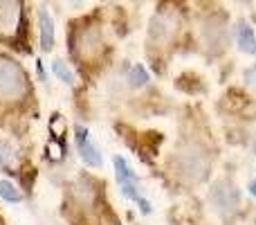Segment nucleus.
<instances>
[{
    "instance_id": "nucleus-1",
    "label": "nucleus",
    "mask_w": 256,
    "mask_h": 225,
    "mask_svg": "<svg viewBox=\"0 0 256 225\" xmlns=\"http://www.w3.org/2000/svg\"><path fill=\"white\" fill-rule=\"evenodd\" d=\"M30 93V81L20 63L0 57V102H18Z\"/></svg>"
},
{
    "instance_id": "nucleus-3",
    "label": "nucleus",
    "mask_w": 256,
    "mask_h": 225,
    "mask_svg": "<svg viewBox=\"0 0 256 225\" xmlns=\"http://www.w3.org/2000/svg\"><path fill=\"white\" fill-rule=\"evenodd\" d=\"M212 200H214V205H216L220 212H232V209H236V205H238L240 194H238V189H236L232 182L218 180L216 185H214V189H212Z\"/></svg>"
},
{
    "instance_id": "nucleus-7",
    "label": "nucleus",
    "mask_w": 256,
    "mask_h": 225,
    "mask_svg": "<svg viewBox=\"0 0 256 225\" xmlns=\"http://www.w3.org/2000/svg\"><path fill=\"white\" fill-rule=\"evenodd\" d=\"M38 36L43 52H52L54 48V18L45 7L38 9Z\"/></svg>"
},
{
    "instance_id": "nucleus-8",
    "label": "nucleus",
    "mask_w": 256,
    "mask_h": 225,
    "mask_svg": "<svg viewBox=\"0 0 256 225\" xmlns=\"http://www.w3.org/2000/svg\"><path fill=\"white\" fill-rule=\"evenodd\" d=\"M236 41H238L240 52L256 54V34L250 23H245V21L238 23V27H236Z\"/></svg>"
},
{
    "instance_id": "nucleus-11",
    "label": "nucleus",
    "mask_w": 256,
    "mask_h": 225,
    "mask_svg": "<svg viewBox=\"0 0 256 225\" xmlns=\"http://www.w3.org/2000/svg\"><path fill=\"white\" fill-rule=\"evenodd\" d=\"M128 81H130L132 88H142V86L148 84V72L144 70V66H132L130 75H128Z\"/></svg>"
},
{
    "instance_id": "nucleus-13",
    "label": "nucleus",
    "mask_w": 256,
    "mask_h": 225,
    "mask_svg": "<svg viewBox=\"0 0 256 225\" xmlns=\"http://www.w3.org/2000/svg\"><path fill=\"white\" fill-rule=\"evenodd\" d=\"M245 79H248L250 84H252L254 88H256V63H254L252 68H250V70H245Z\"/></svg>"
},
{
    "instance_id": "nucleus-10",
    "label": "nucleus",
    "mask_w": 256,
    "mask_h": 225,
    "mask_svg": "<svg viewBox=\"0 0 256 225\" xmlns=\"http://www.w3.org/2000/svg\"><path fill=\"white\" fill-rule=\"evenodd\" d=\"M0 198L7 200V203H20L22 194L9 180H0Z\"/></svg>"
},
{
    "instance_id": "nucleus-4",
    "label": "nucleus",
    "mask_w": 256,
    "mask_h": 225,
    "mask_svg": "<svg viewBox=\"0 0 256 225\" xmlns=\"http://www.w3.org/2000/svg\"><path fill=\"white\" fill-rule=\"evenodd\" d=\"M102 32L97 27H84L79 32V41H76V54L84 59H94L99 52H102Z\"/></svg>"
},
{
    "instance_id": "nucleus-6",
    "label": "nucleus",
    "mask_w": 256,
    "mask_h": 225,
    "mask_svg": "<svg viewBox=\"0 0 256 225\" xmlns=\"http://www.w3.org/2000/svg\"><path fill=\"white\" fill-rule=\"evenodd\" d=\"M173 25H176V21H173L171 14H166V12L155 14L153 21H150V30H148L150 41H155V43H164V41L171 36Z\"/></svg>"
},
{
    "instance_id": "nucleus-15",
    "label": "nucleus",
    "mask_w": 256,
    "mask_h": 225,
    "mask_svg": "<svg viewBox=\"0 0 256 225\" xmlns=\"http://www.w3.org/2000/svg\"><path fill=\"white\" fill-rule=\"evenodd\" d=\"M70 3H72V5H79V3H81V0H70Z\"/></svg>"
},
{
    "instance_id": "nucleus-16",
    "label": "nucleus",
    "mask_w": 256,
    "mask_h": 225,
    "mask_svg": "<svg viewBox=\"0 0 256 225\" xmlns=\"http://www.w3.org/2000/svg\"><path fill=\"white\" fill-rule=\"evenodd\" d=\"M254 149H256V144H254Z\"/></svg>"
},
{
    "instance_id": "nucleus-9",
    "label": "nucleus",
    "mask_w": 256,
    "mask_h": 225,
    "mask_svg": "<svg viewBox=\"0 0 256 225\" xmlns=\"http://www.w3.org/2000/svg\"><path fill=\"white\" fill-rule=\"evenodd\" d=\"M52 72L63 81V84H68V86L74 84V72H72L70 68H68V63L61 61V59H56V61L52 63Z\"/></svg>"
},
{
    "instance_id": "nucleus-14",
    "label": "nucleus",
    "mask_w": 256,
    "mask_h": 225,
    "mask_svg": "<svg viewBox=\"0 0 256 225\" xmlns=\"http://www.w3.org/2000/svg\"><path fill=\"white\" fill-rule=\"evenodd\" d=\"M250 194L256 196V180H252V185H250Z\"/></svg>"
},
{
    "instance_id": "nucleus-2",
    "label": "nucleus",
    "mask_w": 256,
    "mask_h": 225,
    "mask_svg": "<svg viewBox=\"0 0 256 225\" xmlns=\"http://www.w3.org/2000/svg\"><path fill=\"white\" fill-rule=\"evenodd\" d=\"M22 0H0V39H12L20 30Z\"/></svg>"
},
{
    "instance_id": "nucleus-5",
    "label": "nucleus",
    "mask_w": 256,
    "mask_h": 225,
    "mask_svg": "<svg viewBox=\"0 0 256 225\" xmlns=\"http://www.w3.org/2000/svg\"><path fill=\"white\" fill-rule=\"evenodd\" d=\"M74 140H76V149H79V155L88 167H102V153L99 149L92 144L90 140V133L86 126H76L74 128Z\"/></svg>"
},
{
    "instance_id": "nucleus-12",
    "label": "nucleus",
    "mask_w": 256,
    "mask_h": 225,
    "mask_svg": "<svg viewBox=\"0 0 256 225\" xmlns=\"http://www.w3.org/2000/svg\"><path fill=\"white\" fill-rule=\"evenodd\" d=\"M12 160H14L12 146H9L7 142L0 140V164H12Z\"/></svg>"
}]
</instances>
